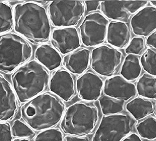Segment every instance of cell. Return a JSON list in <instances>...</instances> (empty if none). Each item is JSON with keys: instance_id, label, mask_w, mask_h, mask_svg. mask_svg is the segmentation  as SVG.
I'll list each match as a JSON object with an SVG mask.
<instances>
[{"instance_id": "cell-1", "label": "cell", "mask_w": 156, "mask_h": 141, "mask_svg": "<svg viewBox=\"0 0 156 141\" xmlns=\"http://www.w3.org/2000/svg\"><path fill=\"white\" fill-rule=\"evenodd\" d=\"M16 33L33 44L44 43L50 40L51 22L46 8L37 2L20 3L13 9Z\"/></svg>"}, {"instance_id": "cell-2", "label": "cell", "mask_w": 156, "mask_h": 141, "mask_svg": "<svg viewBox=\"0 0 156 141\" xmlns=\"http://www.w3.org/2000/svg\"><path fill=\"white\" fill-rule=\"evenodd\" d=\"M65 109L62 100L46 92L25 102L20 109V115L34 131H42L56 126L62 119Z\"/></svg>"}, {"instance_id": "cell-3", "label": "cell", "mask_w": 156, "mask_h": 141, "mask_svg": "<svg viewBox=\"0 0 156 141\" xmlns=\"http://www.w3.org/2000/svg\"><path fill=\"white\" fill-rule=\"evenodd\" d=\"M49 72L36 60H30L20 67L11 76L17 99L25 103L45 91L49 85Z\"/></svg>"}, {"instance_id": "cell-4", "label": "cell", "mask_w": 156, "mask_h": 141, "mask_svg": "<svg viewBox=\"0 0 156 141\" xmlns=\"http://www.w3.org/2000/svg\"><path fill=\"white\" fill-rule=\"evenodd\" d=\"M99 119V110L95 105L79 101L65 110L60 127L67 135L85 137L94 131Z\"/></svg>"}, {"instance_id": "cell-5", "label": "cell", "mask_w": 156, "mask_h": 141, "mask_svg": "<svg viewBox=\"0 0 156 141\" xmlns=\"http://www.w3.org/2000/svg\"><path fill=\"white\" fill-rule=\"evenodd\" d=\"M32 55V46L21 36L15 33L0 34V72H15Z\"/></svg>"}, {"instance_id": "cell-6", "label": "cell", "mask_w": 156, "mask_h": 141, "mask_svg": "<svg viewBox=\"0 0 156 141\" xmlns=\"http://www.w3.org/2000/svg\"><path fill=\"white\" fill-rule=\"evenodd\" d=\"M51 24L57 28L74 27L79 24L85 13L82 1H54L48 6Z\"/></svg>"}, {"instance_id": "cell-7", "label": "cell", "mask_w": 156, "mask_h": 141, "mask_svg": "<svg viewBox=\"0 0 156 141\" xmlns=\"http://www.w3.org/2000/svg\"><path fill=\"white\" fill-rule=\"evenodd\" d=\"M133 121L128 114L104 115L92 141H121L131 132Z\"/></svg>"}, {"instance_id": "cell-8", "label": "cell", "mask_w": 156, "mask_h": 141, "mask_svg": "<svg viewBox=\"0 0 156 141\" xmlns=\"http://www.w3.org/2000/svg\"><path fill=\"white\" fill-rule=\"evenodd\" d=\"M123 54L121 51L109 45H101L94 48L90 55V67L99 76L111 77L122 65Z\"/></svg>"}, {"instance_id": "cell-9", "label": "cell", "mask_w": 156, "mask_h": 141, "mask_svg": "<svg viewBox=\"0 0 156 141\" xmlns=\"http://www.w3.org/2000/svg\"><path fill=\"white\" fill-rule=\"evenodd\" d=\"M109 21L101 13L93 12L87 15L79 27L80 39L87 47H97L106 40Z\"/></svg>"}, {"instance_id": "cell-10", "label": "cell", "mask_w": 156, "mask_h": 141, "mask_svg": "<svg viewBox=\"0 0 156 141\" xmlns=\"http://www.w3.org/2000/svg\"><path fill=\"white\" fill-rule=\"evenodd\" d=\"M147 3V1H103L101 2L100 9L108 20L125 21Z\"/></svg>"}, {"instance_id": "cell-11", "label": "cell", "mask_w": 156, "mask_h": 141, "mask_svg": "<svg viewBox=\"0 0 156 141\" xmlns=\"http://www.w3.org/2000/svg\"><path fill=\"white\" fill-rule=\"evenodd\" d=\"M104 80L93 70L85 71L76 81V90L79 97L85 102H94L102 92Z\"/></svg>"}, {"instance_id": "cell-12", "label": "cell", "mask_w": 156, "mask_h": 141, "mask_svg": "<svg viewBox=\"0 0 156 141\" xmlns=\"http://www.w3.org/2000/svg\"><path fill=\"white\" fill-rule=\"evenodd\" d=\"M50 92L63 102H69L76 95V82L73 75L63 68L56 70L49 82Z\"/></svg>"}, {"instance_id": "cell-13", "label": "cell", "mask_w": 156, "mask_h": 141, "mask_svg": "<svg viewBox=\"0 0 156 141\" xmlns=\"http://www.w3.org/2000/svg\"><path fill=\"white\" fill-rule=\"evenodd\" d=\"M51 42L62 55H68L81 46L80 33L75 27L57 28L51 32Z\"/></svg>"}, {"instance_id": "cell-14", "label": "cell", "mask_w": 156, "mask_h": 141, "mask_svg": "<svg viewBox=\"0 0 156 141\" xmlns=\"http://www.w3.org/2000/svg\"><path fill=\"white\" fill-rule=\"evenodd\" d=\"M102 92L104 95L124 102L137 95L135 84L126 80L120 75H114L104 81Z\"/></svg>"}, {"instance_id": "cell-15", "label": "cell", "mask_w": 156, "mask_h": 141, "mask_svg": "<svg viewBox=\"0 0 156 141\" xmlns=\"http://www.w3.org/2000/svg\"><path fill=\"white\" fill-rule=\"evenodd\" d=\"M18 110V99L11 84L0 73V122L12 120Z\"/></svg>"}, {"instance_id": "cell-16", "label": "cell", "mask_w": 156, "mask_h": 141, "mask_svg": "<svg viewBox=\"0 0 156 141\" xmlns=\"http://www.w3.org/2000/svg\"><path fill=\"white\" fill-rule=\"evenodd\" d=\"M155 7H143L135 13L130 21L133 33L137 36L147 37L155 31Z\"/></svg>"}, {"instance_id": "cell-17", "label": "cell", "mask_w": 156, "mask_h": 141, "mask_svg": "<svg viewBox=\"0 0 156 141\" xmlns=\"http://www.w3.org/2000/svg\"><path fill=\"white\" fill-rule=\"evenodd\" d=\"M131 30L125 21H112L109 23L106 40L109 45L115 48H124L131 41Z\"/></svg>"}, {"instance_id": "cell-18", "label": "cell", "mask_w": 156, "mask_h": 141, "mask_svg": "<svg viewBox=\"0 0 156 141\" xmlns=\"http://www.w3.org/2000/svg\"><path fill=\"white\" fill-rule=\"evenodd\" d=\"M90 50L81 48L64 56L62 65L71 73L81 75L86 71L90 62Z\"/></svg>"}, {"instance_id": "cell-19", "label": "cell", "mask_w": 156, "mask_h": 141, "mask_svg": "<svg viewBox=\"0 0 156 141\" xmlns=\"http://www.w3.org/2000/svg\"><path fill=\"white\" fill-rule=\"evenodd\" d=\"M34 58L48 72H53L61 66L62 58L61 55L49 44L43 43L35 50Z\"/></svg>"}, {"instance_id": "cell-20", "label": "cell", "mask_w": 156, "mask_h": 141, "mask_svg": "<svg viewBox=\"0 0 156 141\" xmlns=\"http://www.w3.org/2000/svg\"><path fill=\"white\" fill-rule=\"evenodd\" d=\"M127 112L136 121H141L152 114L155 110L153 102L141 97H135L124 106Z\"/></svg>"}, {"instance_id": "cell-21", "label": "cell", "mask_w": 156, "mask_h": 141, "mask_svg": "<svg viewBox=\"0 0 156 141\" xmlns=\"http://www.w3.org/2000/svg\"><path fill=\"white\" fill-rule=\"evenodd\" d=\"M142 73V67L138 56L127 55L123 61L120 70V75L127 81H136Z\"/></svg>"}, {"instance_id": "cell-22", "label": "cell", "mask_w": 156, "mask_h": 141, "mask_svg": "<svg viewBox=\"0 0 156 141\" xmlns=\"http://www.w3.org/2000/svg\"><path fill=\"white\" fill-rule=\"evenodd\" d=\"M136 90L141 97L154 100L156 97V79L147 73L143 74L137 80Z\"/></svg>"}, {"instance_id": "cell-23", "label": "cell", "mask_w": 156, "mask_h": 141, "mask_svg": "<svg viewBox=\"0 0 156 141\" xmlns=\"http://www.w3.org/2000/svg\"><path fill=\"white\" fill-rule=\"evenodd\" d=\"M101 112L104 115H111L121 113L125 106V102L103 95L99 98Z\"/></svg>"}, {"instance_id": "cell-24", "label": "cell", "mask_w": 156, "mask_h": 141, "mask_svg": "<svg viewBox=\"0 0 156 141\" xmlns=\"http://www.w3.org/2000/svg\"><path fill=\"white\" fill-rule=\"evenodd\" d=\"M155 126V117L151 115L139 121L136 125V129L140 138L152 141L156 138Z\"/></svg>"}, {"instance_id": "cell-25", "label": "cell", "mask_w": 156, "mask_h": 141, "mask_svg": "<svg viewBox=\"0 0 156 141\" xmlns=\"http://www.w3.org/2000/svg\"><path fill=\"white\" fill-rule=\"evenodd\" d=\"M13 26V10L11 6L0 1V34L8 33Z\"/></svg>"}, {"instance_id": "cell-26", "label": "cell", "mask_w": 156, "mask_h": 141, "mask_svg": "<svg viewBox=\"0 0 156 141\" xmlns=\"http://www.w3.org/2000/svg\"><path fill=\"white\" fill-rule=\"evenodd\" d=\"M156 51L154 48H147L139 59L141 67L147 73L155 76Z\"/></svg>"}, {"instance_id": "cell-27", "label": "cell", "mask_w": 156, "mask_h": 141, "mask_svg": "<svg viewBox=\"0 0 156 141\" xmlns=\"http://www.w3.org/2000/svg\"><path fill=\"white\" fill-rule=\"evenodd\" d=\"M12 135L19 139H29L35 136L34 131L25 122L16 120L11 127Z\"/></svg>"}, {"instance_id": "cell-28", "label": "cell", "mask_w": 156, "mask_h": 141, "mask_svg": "<svg viewBox=\"0 0 156 141\" xmlns=\"http://www.w3.org/2000/svg\"><path fill=\"white\" fill-rule=\"evenodd\" d=\"M64 135L58 128H51L40 131L35 135L33 141H63Z\"/></svg>"}, {"instance_id": "cell-29", "label": "cell", "mask_w": 156, "mask_h": 141, "mask_svg": "<svg viewBox=\"0 0 156 141\" xmlns=\"http://www.w3.org/2000/svg\"><path fill=\"white\" fill-rule=\"evenodd\" d=\"M146 48V43L144 38L135 36L130 41L125 48V53L127 55L139 56L144 52Z\"/></svg>"}, {"instance_id": "cell-30", "label": "cell", "mask_w": 156, "mask_h": 141, "mask_svg": "<svg viewBox=\"0 0 156 141\" xmlns=\"http://www.w3.org/2000/svg\"><path fill=\"white\" fill-rule=\"evenodd\" d=\"M12 139L10 124L6 122H0V141H12Z\"/></svg>"}, {"instance_id": "cell-31", "label": "cell", "mask_w": 156, "mask_h": 141, "mask_svg": "<svg viewBox=\"0 0 156 141\" xmlns=\"http://www.w3.org/2000/svg\"><path fill=\"white\" fill-rule=\"evenodd\" d=\"M85 8L86 11L88 13L94 12L97 11L100 6L101 2L99 1H85L84 2Z\"/></svg>"}, {"instance_id": "cell-32", "label": "cell", "mask_w": 156, "mask_h": 141, "mask_svg": "<svg viewBox=\"0 0 156 141\" xmlns=\"http://www.w3.org/2000/svg\"><path fill=\"white\" fill-rule=\"evenodd\" d=\"M156 32L155 31L152 33L150 35H149L147 38L146 41V45L150 46L151 48L155 49L156 47Z\"/></svg>"}, {"instance_id": "cell-33", "label": "cell", "mask_w": 156, "mask_h": 141, "mask_svg": "<svg viewBox=\"0 0 156 141\" xmlns=\"http://www.w3.org/2000/svg\"><path fill=\"white\" fill-rule=\"evenodd\" d=\"M63 141H91L88 137H78L68 135L64 137Z\"/></svg>"}, {"instance_id": "cell-34", "label": "cell", "mask_w": 156, "mask_h": 141, "mask_svg": "<svg viewBox=\"0 0 156 141\" xmlns=\"http://www.w3.org/2000/svg\"><path fill=\"white\" fill-rule=\"evenodd\" d=\"M121 141H143V140L137 134L132 132L127 135Z\"/></svg>"}, {"instance_id": "cell-35", "label": "cell", "mask_w": 156, "mask_h": 141, "mask_svg": "<svg viewBox=\"0 0 156 141\" xmlns=\"http://www.w3.org/2000/svg\"><path fill=\"white\" fill-rule=\"evenodd\" d=\"M13 141H30L28 139H19L16 138Z\"/></svg>"}, {"instance_id": "cell-36", "label": "cell", "mask_w": 156, "mask_h": 141, "mask_svg": "<svg viewBox=\"0 0 156 141\" xmlns=\"http://www.w3.org/2000/svg\"><path fill=\"white\" fill-rule=\"evenodd\" d=\"M150 4L152 6L155 7V1H150Z\"/></svg>"}, {"instance_id": "cell-37", "label": "cell", "mask_w": 156, "mask_h": 141, "mask_svg": "<svg viewBox=\"0 0 156 141\" xmlns=\"http://www.w3.org/2000/svg\"><path fill=\"white\" fill-rule=\"evenodd\" d=\"M152 141H155V140H152Z\"/></svg>"}]
</instances>
